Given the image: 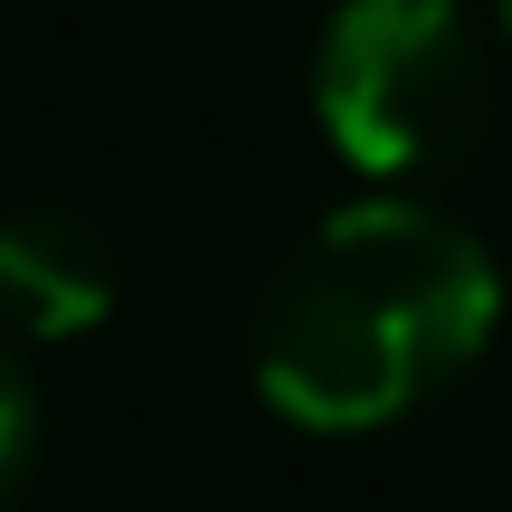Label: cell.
<instances>
[{
    "label": "cell",
    "instance_id": "cell-1",
    "mask_svg": "<svg viewBox=\"0 0 512 512\" xmlns=\"http://www.w3.org/2000/svg\"><path fill=\"white\" fill-rule=\"evenodd\" d=\"M494 256L456 219L408 200H361L266 285L256 313V389L275 418L351 437L418 408L494 342Z\"/></svg>",
    "mask_w": 512,
    "mask_h": 512
},
{
    "label": "cell",
    "instance_id": "cell-2",
    "mask_svg": "<svg viewBox=\"0 0 512 512\" xmlns=\"http://www.w3.org/2000/svg\"><path fill=\"white\" fill-rule=\"evenodd\" d=\"M323 133L361 171H427L484 133V48L446 0H342L313 57Z\"/></svg>",
    "mask_w": 512,
    "mask_h": 512
},
{
    "label": "cell",
    "instance_id": "cell-3",
    "mask_svg": "<svg viewBox=\"0 0 512 512\" xmlns=\"http://www.w3.org/2000/svg\"><path fill=\"white\" fill-rule=\"evenodd\" d=\"M114 304V256L95 247V228L57 219V209H19L0 219V323L38 332V342H67L95 332Z\"/></svg>",
    "mask_w": 512,
    "mask_h": 512
},
{
    "label": "cell",
    "instance_id": "cell-4",
    "mask_svg": "<svg viewBox=\"0 0 512 512\" xmlns=\"http://www.w3.org/2000/svg\"><path fill=\"white\" fill-rule=\"evenodd\" d=\"M29 456H38V389H29V370L0 351V503L29 484Z\"/></svg>",
    "mask_w": 512,
    "mask_h": 512
},
{
    "label": "cell",
    "instance_id": "cell-5",
    "mask_svg": "<svg viewBox=\"0 0 512 512\" xmlns=\"http://www.w3.org/2000/svg\"><path fill=\"white\" fill-rule=\"evenodd\" d=\"M503 29H512V0H503Z\"/></svg>",
    "mask_w": 512,
    "mask_h": 512
}]
</instances>
